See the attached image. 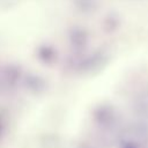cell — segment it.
I'll use <instances>...</instances> for the list:
<instances>
[{
    "label": "cell",
    "instance_id": "1",
    "mask_svg": "<svg viewBox=\"0 0 148 148\" xmlns=\"http://www.w3.org/2000/svg\"><path fill=\"white\" fill-rule=\"evenodd\" d=\"M123 148H138V146L134 142H127L123 146Z\"/></svg>",
    "mask_w": 148,
    "mask_h": 148
}]
</instances>
